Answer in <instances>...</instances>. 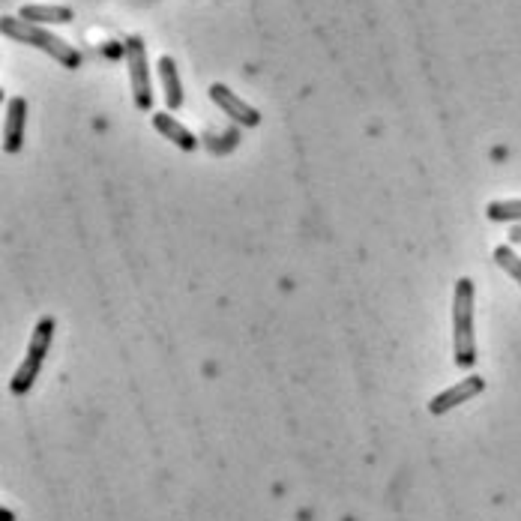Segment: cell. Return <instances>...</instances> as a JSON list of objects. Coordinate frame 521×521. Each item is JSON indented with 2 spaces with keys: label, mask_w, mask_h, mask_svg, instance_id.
<instances>
[{
  "label": "cell",
  "mask_w": 521,
  "mask_h": 521,
  "mask_svg": "<svg viewBox=\"0 0 521 521\" xmlns=\"http://www.w3.org/2000/svg\"><path fill=\"white\" fill-rule=\"evenodd\" d=\"M0 30L3 36L21 42V45H33L39 51H45L48 57H54L60 66L66 69H78L81 66V54L60 36H54L51 30H45L42 24H33V21H24L21 15H3L0 18Z\"/></svg>",
  "instance_id": "obj_1"
},
{
  "label": "cell",
  "mask_w": 521,
  "mask_h": 521,
  "mask_svg": "<svg viewBox=\"0 0 521 521\" xmlns=\"http://www.w3.org/2000/svg\"><path fill=\"white\" fill-rule=\"evenodd\" d=\"M453 351L459 369H474L477 339H474V282L459 279L453 297Z\"/></svg>",
  "instance_id": "obj_2"
},
{
  "label": "cell",
  "mask_w": 521,
  "mask_h": 521,
  "mask_svg": "<svg viewBox=\"0 0 521 521\" xmlns=\"http://www.w3.org/2000/svg\"><path fill=\"white\" fill-rule=\"evenodd\" d=\"M54 330H57L54 318H42V321L33 327L30 342H27V354H24L21 366L15 369V375H12V381H9V393H12V396L30 393L33 381H36L39 372H42L45 354H48V348H51V342H54Z\"/></svg>",
  "instance_id": "obj_3"
},
{
  "label": "cell",
  "mask_w": 521,
  "mask_h": 521,
  "mask_svg": "<svg viewBox=\"0 0 521 521\" xmlns=\"http://www.w3.org/2000/svg\"><path fill=\"white\" fill-rule=\"evenodd\" d=\"M126 69H129V87L138 111L153 108V87H150V66H147V48L141 36L126 39Z\"/></svg>",
  "instance_id": "obj_4"
},
{
  "label": "cell",
  "mask_w": 521,
  "mask_h": 521,
  "mask_svg": "<svg viewBox=\"0 0 521 521\" xmlns=\"http://www.w3.org/2000/svg\"><path fill=\"white\" fill-rule=\"evenodd\" d=\"M210 99L225 111V117H231L234 123H240V126H258L261 123V114H258V108H252L246 99H240L231 87H225V84H213L210 87Z\"/></svg>",
  "instance_id": "obj_5"
},
{
  "label": "cell",
  "mask_w": 521,
  "mask_h": 521,
  "mask_svg": "<svg viewBox=\"0 0 521 521\" xmlns=\"http://www.w3.org/2000/svg\"><path fill=\"white\" fill-rule=\"evenodd\" d=\"M483 390H486V381H483L480 375H471V378H465V381L453 384L450 390L438 393V396L429 402V411H432L435 417H441V414H447V411H453V408H459V405L471 402V399H474V396H480Z\"/></svg>",
  "instance_id": "obj_6"
},
{
  "label": "cell",
  "mask_w": 521,
  "mask_h": 521,
  "mask_svg": "<svg viewBox=\"0 0 521 521\" xmlns=\"http://www.w3.org/2000/svg\"><path fill=\"white\" fill-rule=\"evenodd\" d=\"M24 123H27V102L21 96H12L6 102V126H3V150L18 153L24 144Z\"/></svg>",
  "instance_id": "obj_7"
},
{
  "label": "cell",
  "mask_w": 521,
  "mask_h": 521,
  "mask_svg": "<svg viewBox=\"0 0 521 521\" xmlns=\"http://www.w3.org/2000/svg\"><path fill=\"white\" fill-rule=\"evenodd\" d=\"M153 129L159 132V135H165L174 147H180V150H195L198 147V138L183 126V123H177V117H171L168 111H156L153 114Z\"/></svg>",
  "instance_id": "obj_8"
},
{
  "label": "cell",
  "mask_w": 521,
  "mask_h": 521,
  "mask_svg": "<svg viewBox=\"0 0 521 521\" xmlns=\"http://www.w3.org/2000/svg\"><path fill=\"white\" fill-rule=\"evenodd\" d=\"M156 69H159V81H162V93H165V102L171 111H177L183 105V84H180V75H177V63L171 57H159L156 60Z\"/></svg>",
  "instance_id": "obj_9"
},
{
  "label": "cell",
  "mask_w": 521,
  "mask_h": 521,
  "mask_svg": "<svg viewBox=\"0 0 521 521\" xmlns=\"http://www.w3.org/2000/svg\"><path fill=\"white\" fill-rule=\"evenodd\" d=\"M24 21H33V24H69L75 15L69 6H48V3H30V6H21L18 12Z\"/></svg>",
  "instance_id": "obj_10"
},
{
  "label": "cell",
  "mask_w": 521,
  "mask_h": 521,
  "mask_svg": "<svg viewBox=\"0 0 521 521\" xmlns=\"http://www.w3.org/2000/svg\"><path fill=\"white\" fill-rule=\"evenodd\" d=\"M486 216L492 222H516V225H521V201H492L486 207Z\"/></svg>",
  "instance_id": "obj_11"
},
{
  "label": "cell",
  "mask_w": 521,
  "mask_h": 521,
  "mask_svg": "<svg viewBox=\"0 0 521 521\" xmlns=\"http://www.w3.org/2000/svg\"><path fill=\"white\" fill-rule=\"evenodd\" d=\"M495 264H498L507 276H513L521 288V258L516 255L513 246H498V249H495Z\"/></svg>",
  "instance_id": "obj_12"
},
{
  "label": "cell",
  "mask_w": 521,
  "mask_h": 521,
  "mask_svg": "<svg viewBox=\"0 0 521 521\" xmlns=\"http://www.w3.org/2000/svg\"><path fill=\"white\" fill-rule=\"evenodd\" d=\"M510 243H513V246H521V225H513V231H510Z\"/></svg>",
  "instance_id": "obj_13"
}]
</instances>
